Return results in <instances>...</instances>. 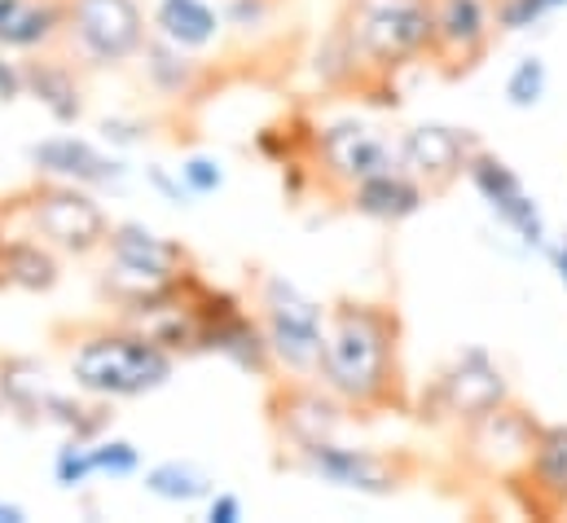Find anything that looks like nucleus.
<instances>
[{
    "label": "nucleus",
    "instance_id": "473e14b6",
    "mask_svg": "<svg viewBox=\"0 0 567 523\" xmlns=\"http://www.w3.org/2000/svg\"><path fill=\"white\" fill-rule=\"evenodd\" d=\"M243 498L238 493H212L207 498V520L212 523H243Z\"/></svg>",
    "mask_w": 567,
    "mask_h": 523
},
{
    "label": "nucleus",
    "instance_id": "9d476101",
    "mask_svg": "<svg viewBox=\"0 0 567 523\" xmlns=\"http://www.w3.org/2000/svg\"><path fill=\"white\" fill-rule=\"evenodd\" d=\"M278 466L299 471L308 480H321L330 489H343V493H361V498H392L414 475L410 453L343 444V435L339 440H317V444H303V449H286V453H278Z\"/></svg>",
    "mask_w": 567,
    "mask_h": 523
},
{
    "label": "nucleus",
    "instance_id": "0eeeda50",
    "mask_svg": "<svg viewBox=\"0 0 567 523\" xmlns=\"http://www.w3.org/2000/svg\"><path fill=\"white\" fill-rule=\"evenodd\" d=\"M189 268H198V264L181 243L154 234L142 221H115L111 238L102 247V277L97 281H102V295L115 308H124V304H137L145 295L167 290Z\"/></svg>",
    "mask_w": 567,
    "mask_h": 523
},
{
    "label": "nucleus",
    "instance_id": "6e6552de",
    "mask_svg": "<svg viewBox=\"0 0 567 523\" xmlns=\"http://www.w3.org/2000/svg\"><path fill=\"white\" fill-rule=\"evenodd\" d=\"M383 172H405L401 167V129L343 115V120H317L312 136V176L317 189L343 198L352 185L383 176Z\"/></svg>",
    "mask_w": 567,
    "mask_h": 523
},
{
    "label": "nucleus",
    "instance_id": "ddd939ff",
    "mask_svg": "<svg viewBox=\"0 0 567 523\" xmlns=\"http://www.w3.org/2000/svg\"><path fill=\"white\" fill-rule=\"evenodd\" d=\"M352 409L321 379H274L265 396V422L274 431L278 453L303 449L317 440H339Z\"/></svg>",
    "mask_w": 567,
    "mask_h": 523
},
{
    "label": "nucleus",
    "instance_id": "f8f14e48",
    "mask_svg": "<svg viewBox=\"0 0 567 523\" xmlns=\"http://www.w3.org/2000/svg\"><path fill=\"white\" fill-rule=\"evenodd\" d=\"M537 431H542V418L533 409H524L519 400H506L502 409L457 427V453H462V466L480 480H493V484H511L528 458H533V444H537Z\"/></svg>",
    "mask_w": 567,
    "mask_h": 523
},
{
    "label": "nucleus",
    "instance_id": "f03ea898",
    "mask_svg": "<svg viewBox=\"0 0 567 523\" xmlns=\"http://www.w3.org/2000/svg\"><path fill=\"white\" fill-rule=\"evenodd\" d=\"M53 339L66 361V379L93 400H142L172 383L176 361L133 321H75L53 326Z\"/></svg>",
    "mask_w": 567,
    "mask_h": 523
},
{
    "label": "nucleus",
    "instance_id": "f3484780",
    "mask_svg": "<svg viewBox=\"0 0 567 523\" xmlns=\"http://www.w3.org/2000/svg\"><path fill=\"white\" fill-rule=\"evenodd\" d=\"M533 520H564L567 515V422H542L528 466L506 484Z\"/></svg>",
    "mask_w": 567,
    "mask_h": 523
},
{
    "label": "nucleus",
    "instance_id": "a211bd4d",
    "mask_svg": "<svg viewBox=\"0 0 567 523\" xmlns=\"http://www.w3.org/2000/svg\"><path fill=\"white\" fill-rule=\"evenodd\" d=\"M31 163H35L40 176L66 181V185H84V189H106V185H115L124 176V163L115 154H106L89 136H71V132L31 145Z\"/></svg>",
    "mask_w": 567,
    "mask_h": 523
},
{
    "label": "nucleus",
    "instance_id": "7c9ffc66",
    "mask_svg": "<svg viewBox=\"0 0 567 523\" xmlns=\"http://www.w3.org/2000/svg\"><path fill=\"white\" fill-rule=\"evenodd\" d=\"M176 172H181V181H185V189H189L194 198H207V194H220V189H225V167H220V158H212V154H189Z\"/></svg>",
    "mask_w": 567,
    "mask_h": 523
},
{
    "label": "nucleus",
    "instance_id": "f257e3e1",
    "mask_svg": "<svg viewBox=\"0 0 567 523\" xmlns=\"http://www.w3.org/2000/svg\"><path fill=\"white\" fill-rule=\"evenodd\" d=\"M317 379L361 418L410 413L401 308L388 299H334Z\"/></svg>",
    "mask_w": 567,
    "mask_h": 523
},
{
    "label": "nucleus",
    "instance_id": "39448f33",
    "mask_svg": "<svg viewBox=\"0 0 567 523\" xmlns=\"http://www.w3.org/2000/svg\"><path fill=\"white\" fill-rule=\"evenodd\" d=\"M251 308H256L260 330L269 339L278 379H317L330 308L321 299H312L299 281H290L286 273H274V268H256Z\"/></svg>",
    "mask_w": 567,
    "mask_h": 523
},
{
    "label": "nucleus",
    "instance_id": "2f4dec72",
    "mask_svg": "<svg viewBox=\"0 0 567 523\" xmlns=\"http://www.w3.org/2000/svg\"><path fill=\"white\" fill-rule=\"evenodd\" d=\"M18 53L0 49V102H13L27 93V62H13Z\"/></svg>",
    "mask_w": 567,
    "mask_h": 523
},
{
    "label": "nucleus",
    "instance_id": "9b49d317",
    "mask_svg": "<svg viewBox=\"0 0 567 523\" xmlns=\"http://www.w3.org/2000/svg\"><path fill=\"white\" fill-rule=\"evenodd\" d=\"M506 400H515L506 370L497 366V357L488 348L471 343V348L453 352L435 370V379L414 400V409H419V418L431 422V427H466V422L502 409Z\"/></svg>",
    "mask_w": 567,
    "mask_h": 523
},
{
    "label": "nucleus",
    "instance_id": "e433bc0d",
    "mask_svg": "<svg viewBox=\"0 0 567 523\" xmlns=\"http://www.w3.org/2000/svg\"><path fill=\"white\" fill-rule=\"evenodd\" d=\"M564 238H567V234H564Z\"/></svg>",
    "mask_w": 567,
    "mask_h": 523
},
{
    "label": "nucleus",
    "instance_id": "393cba45",
    "mask_svg": "<svg viewBox=\"0 0 567 523\" xmlns=\"http://www.w3.org/2000/svg\"><path fill=\"white\" fill-rule=\"evenodd\" d=\"M145 493L158 498V502H172V506H194V502H207L216 493V480L185 462V458H167V462H154L145 466Z\"/></svg>",
    "mask_w": 567,
    "mask_h": 523
},
{
    "label": "nucleus",
    "instance_id": "b1692460",
    "mask_svg": "<svg viewBox=\"0 0 567 523\" xmlns=\"http://www.w3.org/2000/svg\"><path fill=\"white\" fill-rule=\"evenodd\" d=\"M62 281V256L40 243L35 234L18 229L4 238V286L9 290H31V295H44Z\"/></svg>",
    "mask_w": 567,
    "mask_h": 523
},
{
    "label": "nucleus",
    "instance_id": "412c9836",
    "mask_svg": "<svg viewBox=\"0 0 567 523\" xmlns=\"http://www.w3.org/2000/svg\"><path fill=\"white\" fill-rule=\"evenodd\" d=\"M426 198H431L426 185H419L410 172H383V176H370V181L352 185L339 203L352 216H365L374 225H405L423 212Z\"/></svg>",
    "mask_w": 567,
    "mask_h": 523
},
{
    "label": "nucleus",
    "instance_id": "bb28decb",
    "mask_svg": "<svg viewBox=\"0 0 567 523\" xmlns=\"http://www.w3.org/2000/svg\"><path fill=\"white\" fill-rule=\"evenodd\" d=\"M53 480H58V489H66V493H75V489H84L89 480H97L93 440H75V435H66V444L53 453Z\"/></svg>",
    "mask_w": 567,
    "mask_h": 523
},
{
    "label": "nucleus",
    "instance_id": "2eb2a0df",
    "mask_svg": "<svg viewBox=\"0 0 567 523\" xmlns=\"http://www.w3.org/2000/svg\"><path fill=\"white\" fill-rule=\"evenodd\" d=\"M466 181L471 189L484 198V207L497 216V225L519 238L528 252H550V225H546V212L537 203V194L524 185V176L493 150H475L471 167H466Z\"/></svg>",
    "mask_w": 567,
    "mask_h": 523
},
{
    "label": "nucleus",
    "instance_id": "c9c22d12",
    "mask_svg": "<svg viewBox=\"0 0 567 523\" xmlns=\"http://www.w3.org/2000/svg\"><path fill=\"white\" fill-rule=\"evenodd\" d=\"M0 523H27V511H22L18 502H4V498H0Z\"/></svg>",
    "mask_w": 567,
    "mask_h": 523
},
{
    "label": "nucleus",
    "instance_id": "5701e85b",
    "mask_svg": "<svg viewBox=\"0 0 567 523\" xmlns=\"http://www.w3.org/2000/svg\"><path fill=\"white\" fill-rule=\"evenodd\" d=\"M27 93L58 120V124H75L84 115V89L75 75V62H58L49 53L27 58Z\"/></svg>",
    "mask_w": 567,
    "mask_h": 523
},
{
    "label": "nucleus",
    "instance_id": "4468645a",
    "mask_svg": "<svg viewBox=\"0 0 567 523\" xmlns=\"http://www.w3.org/2000/svg\"><path fill=\"white\" fill-rule=\"evenodd\" d=\"M497 35V0H431V66L444 80L471 75Z\"/></svg>",
    "mask_w": 567,
    "mask_h": 523
},
{
    "label": "nucleus",
    "instance_id": "f704fd0d",
    "mask_svg": "<svg viewBox=\"0 0 567 523\" xmlns=\"http://www.w3.org/2000/svg\"><path fill=\"white\" fill-rule=\"evenodd\" d=\"M550 264H555V273H559V281H564V290H567V238H559V243H550Z\"/></svg>",
    "mask_w": 567,
    "mask_h": 523
},
{
    "label": "nucleus",
    "instance_id": "cd10ccee",
    "mask_svg": "<svg viewBox=\"0 0 567 523\" xmlns=\"http://www.w3.org/2000/svg\"><path fill=\"white\" fill-rule=\"evenodd\" d=\"M93 462H97V480H128L142 471V449L133 440H120V435H97Z\"/></svg>",
    "mask_w": 567,
    "mask_h": 523
},
{
    "label": "nucleus",
    "instance_id": "c756f323",
    "mask_svg": "<svg viewBox=\"0 0 567 523\" xmlns=\"http://www.w3.org/2000/svg\"><path fill=\"white\" fill-rule=\"evenodd\" d=\"M559 9H567V0H497V27L502 35H519V31L542 27Z\"/></svg>",
    "mask_w": 567,
    "mask_h": 523
},
{
    "label": "nucleus",
    "instance_id": "20e7f679",
    "mask_svg": "<svg viewBox=\"0 0 567 523\" xmlns=\"http://www.w3.org/2000/svg\"><path fill=\"white\" fill-rule=\"evenodd\" d=\"M0 418H13L22 427H49L75 440H97L111 431V400H93L75 383L62 388L49 366L31 357L0 352Z\"/></svg>",
    "mask_w": 567,
    "mask_h": 523
},
{
    "label": "nucleus",
    "instance_id": "4be33fe9",
    "mask_svg": "<svg viewBox=\"0 0 567 523\" xmlns=\"http://www.w3.org/2000/svg\"><path fill=\"white\" fill-rule=\"evenodd\" d=\"M62 0H0V49L35 58L62 44Z\"/></svg>",
    "mask_w": 567,
    "mask_h": 523
},
{
    "label": "nucleus",
    "instance_id": "dca6fc26",
    "mask_svg": "<svg viewBox=\"0 0 567 523\" xmlns=\"http://www.w3.org/2000/svg\"><path fill=\"white\" fill-rule=\"evenodd\" d=\"M475 150H480V136L471 129H453V124L401 129V167L419 185H426V194H444L453 181H462Z\"/></svg>",
    "mask_w": 567,
    "mask_h": 523
},
{
    "label": "nucleus",
    "instance_id": "7ed1b4c3",
    "mask_svg": "<svg viewBox=\"0 0 567 523\" xmlns=\"http://www.w3.org/2000/svg\"><path fill=\"white\" fill-rule=\"evenodd\" d=\"M334 31L361 66V89L431 62V0H343Z\"/></svg>",
    "mask_w": 567,
    "mask_h": 523
},
{
    "label": "nucleus",
    "instance_id": "423d86ee",
    "mask_svg": "<svg viewBox=\"0 0 567 523\" xmlns=\"http://www.w3.org/2000/svg\"><path fill=\"white\" fill-rule=\"evenodd\" d=\"M4 207H9V221H18V229L35 234L40 243H49L58 256H71V260L97 256L111 238V225H115L102 212V203L93 198V189L49 181V176L9 194Z\"/></svg>",
    "mask_w": 567,
    "mask_h": 523
},
{
    "label": "nucleus",
    "instance_id": "c85d7f7f",
    "mask_svg": "<svg viewBox=\"0 0 567 523\" xmlns=\"http://www.w3.org/2000/svg\"><path fill=\"white\" fill-rule=\"evenodd\" d=\"M278 9H282V0H220L225 27H229L234 35H243V40L269 31L274 18H278Z\"/></svg>",
    "mask_w": 567,
    "mask_h": 523
},
{
    "label": "nucleus",
    "instance_id": "6ab92c4d",
    "mask_svg": "<svg viewBox=\"0 0 567 523\" xmlns=\"http://www.w3.org/2000/svg\"><path fill=\"white\" fill-rule=\"evenodd\" d=\"M137 62H142L145 84L163 102H203L212 93V84H216V71L203 62V53H185V49L158 40V35L145 40Z\"/></svg>",
    "mask_w": 567,
    "mask_h": 523
},
{
    "label": "nucleus",
    "instance_id": "1a4fd4ad",
    "mask_svg": "<svg viewBox=\"0 0 567 523\" xmlns=\"http://www.w3.org/2000/svg\"><path fill=\"white\" fill-rule=\"evenodd\" d=\"M62 49L80 71H111L137 62L150 40L145 0H62Z\"/></svg>",
    "mask_w": 567,
    "mask_h": 523
},
{
    "label": "nucleus",
    "instance_id": "aec40b11",
    "mask_svg": "<svg viewBox=\"0 0 567 523\" xmlns=\"http://www.w3.org/2000/svg\"><path fill=\"white\" fill-rule=\"evenodd\" d=\"M225 13L220 0H154L150 4V35L185 49V53H207L225 40Z\"/></svg>",
    "mask_w": 567,
    "mask_h": 523
},
{
    "label": "nucleus",
    "instance_id": "a878e982",
    "mask_svg": "<svg viewBox=\"0 0 567 523\" xmlns=\"http://www.w3.org/2000/svg\"><path fill=\"white\" fill-rule=\"evenodd\" d=\"M546 89H550V66H546V58L528 53V58H519V62L511 66V75H506V106H511V111H533V106H542Z\"/></svg>",
    "mask_w": 567,
    "mask_h": 523
},
{
    "label": "nucleus",
    "instance_id": "72a5a7b5",
    "mask_svg": "<svg viewBox=\"0 0 567 523\" xmlns=\"http://www.w3.org/2000/svg\"><path fill=\"white\" fill-rule=\"evenodd\" d=\"M150 181H154V189H158V194H167V198H172L176 207H189V198H194V194L185 189L181 172H176V176H167L163 167H150Z\"/></svg>",
    "mask_w": 567,
    "mask_h": 523
}]
</instances>
